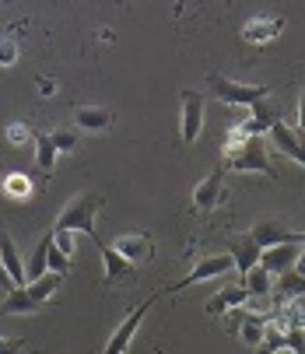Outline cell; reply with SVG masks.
I'll return each instance as SVG.
<instances>
[{
  "instance_id": "20",
  "label": "cell",
  "mask_w": 305,
  "mask_h": 354,
  "mask_svg": "<svg viewBox=\"0 0 305 354\" xmlns=\"http://www.w3.org/2000/svg\"><path fill=\"white\" fill-rule=\"evenodd\" d=\"M98 252H102V263H106V284H116V281H123L127 274H133V267L120 257L113 245L102 242V239H98Z\"/></svg>"
},
{
  "instance_id": "24",
  "label": "cell",
  "mask_w": 305,
  "mask_h": 354,
  "mask_svg": "<svg viewBox=\"0 0 305 354\" xmlns=\"http://www.w3.org/2000/svg\"><path fill=\"white\" fill-rule=\"evenodd\" d=\"M35 162L42 172H53V165H57V147L49 140V133H35Z\"/></svg>"
},
{
  "instance_id": "19",
  "label": "cell",
  "mask_w": 305,
  "mask_h": 354,
  "mask_svg": "<svg viewBox=\"0 0 305 354\" xmlns=\"http://www.w3.org/2000/svg\"><path fill=\"white\" fill-rule=\"evenodd\" d=\"M49 245H53V232H46V235H42V239L35 242L32 257H28V263H25V284H28V281H39L42 274H49V267H46Z\"/></svg>"
},
{
  "instance_id": "40",
  "label": "cell",
  "mask_w": 305,
  "mask_h": 354,
  "mask_svg": "<svg viewBox=\"0 0 305 354\" xmlns=\"http://www.w3.org/2000/svg\"><path fill=\"white\" fill-rule=\"evenodd\" d=\"M302 340H305V330H302Z\"/></svg>"
},
{
  "instance_id": "12",
  "label": "cell",
  "mask_w": 305,
  "mask_h": 354,
  "mask_svg": "<svg viewBox=\"0 0 305 354\" xmlns=\"http://www.w3.org/2000/svg\"><path fill=\"white\" fill-rule=\"evenodd\" d=\"M225 200V172H211L207 179H203L196 189H193V207L196 211H214L218 204Z\"/></svg>"
},
{
  "instance_id": "34",
  "label": "cell",
  "mask_w": 305,
  "mask_h": 354,
  "mask_svg": "<svg viewBox=\"0 0 305 354\" xmlns=\"http://www.w3.org/2000/svg\"><path fill=\"white\" fill-rule=\"evenodd\" d=\"M295 274H302L305 277V245L298 242V260H295Z\"/></svg>"
},
{
  "instance_id": "13",
  "label": "cell",
  "mask_w": 305,
  "mask_h": 354,
  "mask_svg": "<svg viewBox=\"0 0 305 354\" xmlns=\"http://www.w3.org/2000/svg\"><path fill=\"white\" fill-rule=\"evenodd\" d=\"M0 263H4V270H8L15 288H25V263L18 257V242L4 232V225H0Z\"/></svg>"
},
{
  "instance_id": "28",
  "label": "cell",
  "mask_w": 305,
  "mask_h": 354,
  "mask_svg": "<svg viewBox=\"0 0 305 354\" xmlns=\"http://www.w3.org/2000/svg\"><path fill=\"white\" fill-rule=\"evenodd\" d=\"M46 267H49V274H71V260L64 257V252L57 249V245H49V257H46Z\"/></svg>"
},
{
  "instance_id": "31",
  "label": "cell",
  "mask_w": 305,
  "mask_h": 354,
  "mask_svg": "<svg viewBox=\"0 0 305 354\" xmlns=\"http://www.w3.org/2000/svg\"><path fill=\"white\" fill-rule=\"evenodd\" d=\"M28 137H32V130H28L25 123H11V127H8V140H11V144H25ZM32 140H35V137H32Z\"/></svg>"
},
{
  "instance_id": "27",
  "label": "cell",
  "mask_w": 305,
  "mask_h": 354,
  "mask_svg": "<svg viewBox=\"0 0 305 354\" xmlns=\"http://www.w3.org/2000/svg\"><path fill=\"white\" fill-rule=\"evenodd\" d=\"M4 189H8V196H15V200H28V196H32V179L21 176V172H15V176L4 179Z\"/></svg>"
},
{
  "instance_id": "4",
  "label": "cell",
  "mask_w": 305,
  "mask_h": 354,
  "mask_svg": "<svg viewBox=\"0 0 305 354\" xmlns=\"http://www.w3.org/2000/svg\"><path fill=\"white\" fill-rule=\"evenodd\" d=\"M228 165L235 172H264V176H274V165H270V155H267V137H246L242 147H232L228 151Z\"/></svg>"
},
{
  "instance_id": "5",
  "label": "cell",
  "mask_w": 305,
  "mask_h": 354,
  "mask_svg": "<svg viewBox=\"0 0 305 354\" xmlns=\"http://www.w3.org/2000/svg\"><path fill=\"white\" fill-rule=\"evenodd\" d=\"M203 109H207V98L200 91H183L179 98V133H183V144H193L203 130Z\"/></svg>"
},
{
  "instance_id": "16",
  "label": "cell",
  "mask_w": 305,
  "mask_h": 354,
  "mask_svg": "<svg viewBox=\"0 0 305 354\" xmlns=\"http://www.w3.org/2000/svg\"><path fill=\"white\" fill-rule=\"evenodd\" d=\"M274 274H267L264 267H252L246 277H242V288H246V295H249V301H270V295H274Z\"/></svg>"
},
{
  "instance_id": "2",
  "label": "cell",
  "mask_w": 305,
  "mask_h": 354,
  "mask_svg": "<svg viewBox=\"0 0 305 354\" xmlns=\"http://www.w3.org/2000/svg\"><path fill=\"white\" fill-rule=\"evenodd\" d=\"M207 84H211V95L218 98L221 106H257V102H264L267 98V84H242V81H232V77H225V74H218V71H211L207 74Z\"/></svg>"
},
{
  "instance_id": "37",
  "label": "cell",
  "mask_w": 305,
  "mask_h": 354,
  "mask_svg": "<svg viewBox=\"0 0 305 354\" xmlns=\"http://www.w3.org/2000/svg\"><path fill=\"white\" fill-rule=\"evenodd\" d=\"M295 140H298V144H302V151H305V133H298V130H295Z\"/></svg>"
},
{
  "instance_id": "18",
  "label": "cell",
  "mask_w": 305,
  "mask_h": 354,
  "mask_svg": "<svg viewBox=\"0 0 305 354\" xmlns=\"http://www.w3.org/2000/svg\"><path fill=\"white\" fill-rule=\"evenodd\" d=\"M270 140H274V147L281 151V155H288L291 162H298V165L305 169V151H302V144L295 140V130H291L288 123H277V127L270 130Z\"/></svg>"
},
{
  "instance_id": "25",
  "label": "cell",
  "mask_w": 305,
  "mask_h": 354,
  "mask_svg": "<svg viewBox=\"0 0 305 354\" xmlns=\"http://www.w3.org/2000/svg\"><path fill=\"white\" fill-rule=\"evenodd\" d=\"M284 347H288V330H284L281 323H270L264 344L257 347V354H277V351H284Z\"/></svg>"
},
{
  "instance_id": "9",
  "label": "cell",
  "mask_w": 305,
  "mask_h": 354,
  "mask_svg": "<svg viewBox=\"0 0 305 354\" xmlns=\"http://www.w3.org/2000/svg\"><path fill=\"white\" fill-rule=\"evenodd\" d=\"M249 235H252V242H257L264 252H267V249H274V245L298 242V239H295V228H288V225H281V221H274V218H264V221H257Z\"/></svg>"
},
{
  "instance_id": "3",
  "label": "cell",
  "mask_w": 305,
  "mask_h": 354,
  "mask_svg": "<svg viewBox=\"0 0 305 354\" xmlns=\"http://www.w3.org/2000/svg\"><path fill=\"white\" fill-rule=\"evenodd\" d=\"M98 207H102V196H95V193H81V196H74L71 204L60 211L57 228H64V232H84V235L95 239V245H98V228H95V214H98Z\"/></svg>"
},
{
  "instance_id": "22",
  "label": "cell",
  "mask_w": 305,
  "mask_h": 354,
  "mask_svg": "<svg viewBox=\"0 0 305 354\" xmlns=\"http://www.w3.org/2000/svg\"><path fill=\"white\" fill-rule=\"evenodd\" d=\"M274 295L281 298V306H284V301H295V298H305V277L295 274V270L281 274V277L274 281Z\"/></svg>"
},
{
  "instance_id": "10",
  "label": "cell",
  "mask_w": 305,
  "mask_h": 354,
  "mask_svg": "<svg viewBox=\"0 0 305 354\" xmlns=\"http://www.w3.org/2000/svg\"><path fill=\"white\" fill-rule=\"evenodd\" d=\"M284 28V18L281 15H257L242 25V39L252 42V46H267L270 39H277Z\"/></svg>"
},
{
  "instance_id": "26",
  "label": "cell",
  "mask_w": 305,
  "mask_h": 354,
  "mask_svg": "<svg viewBox=\"0 0 305 354\" xmlns=\"http://www.w3.org/2000/svg\"><path fill=\"white\" fill-rule=\"evenodd\" d=\"M49 140H53L57 155H60V151H64V155H71V151L77 147V133H74L71 127H57V130H49Z\"/></svg>"
},
{
  "instance_id": "7",
  "label": "cell",
  "mask_w": 305,
  "mask_h": 354,
  "mask_svg": "<svg viewBox=\"0 0 305 354\" xmlns=\"http://www.w3.org/2000/svg\"><path fill=\"white\" fill-rule=\"evenodd\" d=\"M155 298H158V295H151L147 301H140V306H137V309H133V313H130V316H127V319H123L120 326H116V333H113V337L106 340V351H102V354H127V347H130L133 333L140 330V323H144L147 309L155 306Z\"/></svg>"
},
{
  "instance_id": "21",
  "label": "cell",
  "mask_w": 305,
  "mask_h": 354,
  "mask_svg": "<svg viewBox=\"0 0 305 354\" xmlns=\"http://www.w3.org/2000/svg\"><path fill=\"white\" fill-rule=\"evenodd\" d=\"M267 326H270L267 316H260V313H246L242 323H239V337H242L252 351H257V347L264 344V337H267Z\"/></svg>"
},
{
  "instance_id": "15",
  "label": "cell",
  "mask_w": 305,
  "mask_h": 354,
  "mask_svg": "<svg viewBox=\"0 0 305 354\" xmlns=\"http://www.w3.org/2000/svg\"><path fill=\"white\" fill-rule=\"evenodd\" d=\"M246 306H249L246 288H242V284H232V288H221V291L207 301V313H211V316H225V313H239V309H246Z\"/></svg>"
},
{
  "instance_id": "1",
  "label": "cell",
  "mask_w": 305,
  "mask_h": 354,
  "mask_svg": "<svg viewBox=\"0 0 305 354\" xmlns=\"http://www.w3.org/2000/svg\"><path fill=\"white\" fill-rule=\"evenodd\" d=\"M60 284H64L60 274H42L39 281H28L25 288L8 291L4 295V313H11V316H32V313H39L46 301L60 291Z\"/></svg>"
},
{
  "instance_id": "29",
  "label": "cell",
  "mask_w": 305,
  "mask_h": 354,
  "mask_svg": "<svg viewBox=\"0 0 305 354\" xmlns=\"http://www.w3.org/2000/svg\"><path fill=\"white\" fill-rule=\"evenodd\" d=\"M53 245L64 252L67 260H71L74 252H77V245H74V232H64V228H53Z\"/></svg>"
},
{
  "instance_id": "35",
  "label": "cell",
  "mask_w": 305,
  "mask_h": 354,
  "mask_svg": "<svg viewBox=\"0 0 305 354\" xmlns=\"http://www.w3.org/2000/svg\"><path fill=\"white\" fill-rule=\"evenodd\" d=\"M53 91H57V81H49V77L39 81V95H53Z\"/></svg>"
},
{
  "instance_id": "6",
  "label": "cell",
  "mask_w": 305,
  "mask_h": 354,
  "mask_svg": "<svg viewBox=\"0 0 305 354\" xmlns=\"http://www.w3.org/2000/svg\"><path fill=\"white\" fill-rule=\"evenodd\" d=\"M235 270V263H232V257L225 252V257H207V260H200L183 281H176V284H169L165 288V295H172V291H183V288H193V284H203V281H214V277H225V274H232Z\"/></svg>"
},
{
  "instance_id": "33",
  "label": "cell",
  "mask_w": 305,
  "mask_h": 354,
  "mask_svg": "<svg viewBox=\"0 0 305 354\" xmlns=\"http://www.w3.org/2000/svg\"><path fill=\"white\" fill-rule=\"evenodd\" d=\"M298 133H305V88L298 95Z\"/></svg>"
},
{
  "instance_id": "36",
  "label": "cell",
  "mask_w": 305,
  "mask_h": 354,
  "mask_svg": "<svg viewBox=\"0 0 305 354\" xmlns=\"http://www.w3.org/2000/svg\"><path fill=\"white\" fill-rule=\"evenodd\" d=\"M0 288H4V291H15V284H11V277H8L4 263H0Z\"/></svg>"
},
{
  "instance_id": "14",
  "label": "cell",
  "mask_w": 305,
  "mask_h": 354,
  "mask_svg": "<svg viewBox=\"0 0 305 354\" xmlns=\"http://www.w3.org/2000/svg\"><path fill=\"white\" fill-rule=\"evenodd\" d=\"M295 260H298V242H288V245H274V249H267V252H264V260H260V267H264L267 274L281 277V274L295 270Z\"/></svg>"
},
{
  "instance_id": "23",
  "label": "cell",
  "mask_w": 305,
  "mask_h": 354,
  "mask_svg": "<svg viewBox=\"0 0 305 354\" xmlns=\"http://www.w3.org/2000/svg\"><path fill=\"white\" fill-rule=\"evenodd\" d=\"M281 316V326L284 330H305V298H295V301H284L277 309Z\"/></svg>"
},
{
  "instance_id": "17",
  "label": "cell",
  "mask_w": 305,
  "mask_h": 354,
  "mask_svg": "<svg viewBox=\"0 0 305 354\" xmlns=\"http://www.w3.org/2000/svg\"><path fill=\"white\" fill-rule=\"evenodd\" d=\"M74 120H77V127H81V130L98 133V130H109L116 116H113V109H109V106H81V109L74 113Z\"/></svg>"
},
{
  "instance_id": "8",
  "label": "cell",
  "mask_w": 305,
  "mask_h": 354,
  "mask_svg": "<svg viewBox=\"0 0 305 354\" xmlns=\"http://www.w3.org/2000/svg\"><path fill=\"white\" fill-rule=\"evenodd\" d=\"M113 249L120 252L130 267H137V263H147V260H151L155 242H151V235H144V232H127V235H120V239L113 242Z\"/></svg>"
},
{
  "instance_id": "30",
  "label": "cell",
  "mask_w": 305,
  "mask_h": 354,
  "mask_svg": "<svg viewBox=\"0 0 305 354\" xmlns=\"http://www.w3.org/2000/svg\"><path fill=\"white\" fill-rule=\"evenodd\" d=\"M15 64H18V42L0 39V67H15Z\"/></svg>"
},
{
  "instance_id": "11",
  "label": "cell",
  "mask_w": 305,
  "mask_h": 354,
  "mask_svg": "<svg viewBox=\"0 0 305 354\" xmlns=\"http://www.w3.org/2000/svg\"><path fill=\"white\" fill-rule=\"evenodd\" d=\"M232 263H235V270H239V277H246L252 267H260V260H264V249L252 242V235H235L232 239Z\"/></svg>"
},
{
  "instance_id": "39",
  "label": "cell",
  "mask_w": 305,
  "mask_h": 354,
  "mask_svg": "<svg viewBox=\"0 0 305 354\" xmlns=\"http://www.w3.org/2000/svg\"><path fill=\"white\" fill-rule=\"evenodd\" d=\"M277 354H291V351H288V347H284V351H277Z\"/></svg>"
},
{
  "instance_id": "38",
  "label": "cell",
  "mask_w": 305,
  "mask_h": 354,
  "mask_svg": "<svg viewBox=\"0 0 305 354\" xmlns=\"http://www.w3.org/2000/svg\"><path fill=\"white\" fill-rule=\"evenodd\" d=\"M295 239H298V242H302V245H305V232H295Z\"/></svg>"
},
{
  "instance_id": "32",
  "label": "cell",
  "mask_w": 305,
  "mask_h": 354,
  "mask_svg": "<svg viewBox=\"0 0 305 354\" xmlns=\"http://www.w3.org/2000/svg\"><path fill=\"white\" fill-rule=\"evenodd\" d=\"M21 351V340H8V337H0V354H18Z\"/></svg>"
}]
</instances>
